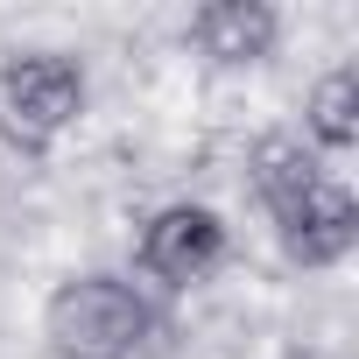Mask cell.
I'll return each mask as SVG.
<instances>
[{
    "mask_svg": "<svg viewBox=\"0 0 359 359\" xmlns=\"http://www.w3.org/2000/svg\"><path fill=\"white\" fill-rule=\"evenodd\" d=\"M148 324H155L148 303L120 275H78L43 310V338L57 359H134Z\"/></svg>",
    "mask_w": 359,
    "mask_h": 359,
    "instance_id": "1",
    "label": "cell"
},
{
    "mask_svg": "<svg viewBox=\"0 0 359 359\" xmlns=\"http://www.w3.org/2000/svg\"><path fill=\"white\" fill-rule=\"evenodd\" d=\"M85 113V71L57 50H36V57H8L0 64V134L15 148H50L71 120Z\"/></svg>",
    "mask_w": 359,
    "mask_h": 359,
    "instance_id": "2",
    "label": "cell"
},
{
    "mask_svg": "<svg viewBox=\"0 0 359 359\" xmlns=\"http://www.w3.org/2000/svg\"><path fill=\"white\" fill-rule=\"evenodd\" d=\"M219 261H226V226H219V212H205V205H169V212H155L148 233H141V268H148L155 282H169V289L205 282Z\"/></svg>",
    "mask_w": 359,
    "mask_h": 359,
    "instance_id": "3",
    "label": "cell"
},
{
    "mask_svg": "<svg viewBox=\"0 0 359 359\" xmlns=\"http://www.w3.org/2000/svg\"><path fill=\"white\" fill-rule=\"evenodd\" d=\"M191 43L212 64H261L275 50V8H261V0H212L191 22Z\"/></svg>",
    "mask_w": 359,
    "mask_h": 359,
    "instance_id": "4",
    "label": "cell"
},
{
    "mask_svg": "<svg viewBox=\"0 0 359 359\" xmlns=\"http://www.w3.org/2000/svg\"><path fill=\"white\" fill-rule=\"evenodd\" d=\"M352 240H359V205H352L338 184H317V191H310V205L282 226V247H289V261H303V268L338 261Z\"/></svg>",
    "mask_w": 359,
    "mask_h": 359,
    "instance_id": "5",
    "label": "cell"
},
{
    "mask_svg": "<svg viewBox=\"0 0 359 359\" xmlns=\"http://www.w3.org/2000/svg\"><path fill=\"white\" fill-rule=\"evenodd\" d=\"M317 184H324V169H317V155H310L303 141L268 134V141L254 148V191H261V205L275 212V226H289V219L310 205Z\"/></svg>",
    "mask_w": 359,
    "mask_h": 359,
    "instance_id": "6",
    "label": "cell"
},
{
    "mask_svg": "<svg viewBox=\"0 0 359 359\" xmlns=\"http://www.w3.org/2000/svg\"><path fill=\"white\" fill-rule=\"evenodd\" d=\"M303 120H310V141H317V148H352V141H359V71H352V64L324 71Z\"/></svg>",
    "mask_w": 359,
    "mask_h": 359,
    "instance_id": "7",
    "label": "cell"
}]
</instances>
